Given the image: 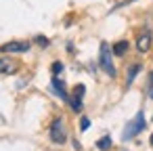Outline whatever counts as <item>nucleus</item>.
I'll return each instance as SVG.
<instances>
[{
    "label": "nucleus",
    "instance_id": "7ed1b4c3",
    "mask_svg": "<svg viewBox=\"0 0 153 151\" xmlns=\"http://www.w3.org/2000/svg\"><path fill=\"white\" fill-rule=\"evenodd\" d=\"M101 67L109 74V76H115V67L111 63V53H109V46L107 44H101Z\"/></svg>",
    "mask_w": 153,
    "mask_h": 151
},
{
    "label": "nucleus",
    "instance_id": "39448f33",
    "mask_svg": "<svg viewBox=\"0 0 153 151\" xmlns=\"http://www.w3.org/2000/svg\"><path fill=\"white\" fill-rule=\"evenodd\" d=\"M0 51L2 53H27L30 51V42H9V44H2Z\"/></svg>",
    "mask_w": 153,
    "mask_h": 151
},
{
    "label": "nucleus",
    "instance_id": "0eeeda50",
    "mask_svg": "<svg viewBox=\"0 0 153 151\" xmlns=\"http://www.w3.org/2000/svg\"><path fill=\"white\" fill-rule=\"evenodd\" d=\"M126 51H128V42H124V40L117 42V44L113 46V53H115V55H124Z\"/></svg>",
    "mask_w": 153,
    "mask_h": 151
},
{
    "label": "nucleus",
    "instance_id": "423d86ee",
    "mask_svg": "<svg viewBox=\"0 0 153 151\" xmlns=\"http://www.w3.org/2000/svg\"><path fill=\"white\" fill-rule=\"evenodd\" d=\"M136 48H138L140 53H147V51L151 48V34H149V30H145V32L138 36V40H136Z\"/></svg>",
    "mask_w": 153,
    "mask_h": 151
},
{
    "label": "nucleus",
    "instance_id": "20e7f679",
    "mask_svg": "<svg viewBox=\"0 0 153 151\" xmlns=\"http://www.w3.org/2000/svg\"><path fill=\"white\" fill-rule=\"evenodd\" d=\"M19 69V65L9 59V57H0V74H4V76H13L15 71Z\"/></svg>",
    "mask_w": 153,
    "mask_h": 151
},
{
    "label": "nucleus",
    "instance_id": "1a4fd4ad",
    "mask_svg": "<svg viewBox=\"0 0 153 151\" xmlns=\"http://www.w3.org/2000/svg\"><path fill=\"white\" fill-rule=\"evenodd\" d=\"M109 147H111V138H107V136H105V138H101V141H99V149H109Z\"/></svg>",
    "mask_w": 153,
    "mask_h": 151
},
{
    "label": "nucleus",
    "instance_id": "9d476101",
    "mask_svg": "<svg viewBox=\"0 0 153 151\" xmlns=\"http://www.w3.org/2000/svg\"><path fill=\"white\" fill-rule=\"evenodd\" d=\"M149 97H153V74L149 76Z\"/></svg>",
    "mask_w": 153,
    "mask_h": 151
},
{
    "label": "nucleus",
    "instance_id": "f03ea898",
    "mask_svg": "<svg viewBox=\"0 0 153 151\" xmlns=\"http://www.w3.org/2000/svg\"><path fill=\"white\" fill-rule=\"evenodd\" d=\"M143 128H145V115H143V113H136V118L128 124V130L124 132V138H132V136L138 134Z\"/></svg>",
    "mask_w": 153,
    "mask_h": 151
},
{
    "label": "nucleus",
    "instance_id": "9b49d317",
    "mask_svg": "<svg viewBox=\"0 0 153 151\" xmlns=\"http://www.w3.org/2000/svg\"><path fill=\"white\" fill-rule=\"evenodd\" d=\"M86 128H88V120L84 118V120H82V130H86Z\"/></svg>",
    "mask_w": 153,
    "mask_h": 151
},
{
    "label": "nucleus",
    "instance_id": "f257e3e1",
    "mask_svg": "<svg viewBox=\"0 0 153 151\" xmlns=\"http://www.w3.org/2000/svg\"><path fill=\"white\" fill-rule=\"evenodd\" d=\"M51 138L57 145H63L65 143L67 134H65V128H63V120H55L53 122V126H51Z\"/></svg>",
    "mask_w": 153,
    "mask_h": 151
},
{
    "label": "nucleus",
    "instance_id": "f8f14e48",
    "mask_svg": "<svg viewBox=\"0 0 153 151\" xmlns=\"http://www.w3.org/2000/svg\"><path fill=\"white\" fill-rule=\"evenodd\" d=\"M151 145H153V134H151Z\"/></svg>",
    "mask_w": 153,
    "mask_h": 151
},
{
    "label": "nucleus",
    "instance_id": "6e6552de",
    "mask_svg": "<svg viewBox=\"0 0 153 151\" xmlns=\"http://www.w3.org/2000/svg\"><path fill=\"white\" fill-rule=\"evenodd\" d=\"M138 69H140V65H132V67H130V74H128V84H132V80H134V76L138 74Z\"/></svg>",
    "mask_w": 153,
    "mask_h": 151
}]
</instances>
